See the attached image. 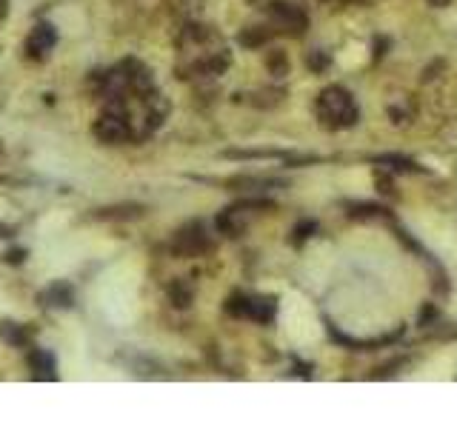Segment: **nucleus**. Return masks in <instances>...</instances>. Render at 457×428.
I'll list each match as a JSON object with an SVG mask.
<instances>
[{
	"label": "nucleus",
	"instance_id": "1",
	"mask_svg": "<svg viewBox=\"0 0 457 428\" xmlns=\"http://www.w3.org/2000/svg\"><path fill=\"white\" fill-rule=\"evenodd\" d=\"M106 109L94 123V137L103 143H137L157 132L166 117V100L152 75L137 60H123L103 75Z\"/></svg>",
	"mask_w": 457,
	"mask_h": 428
},
{
	"label": "nucleus",
	"instance_id": "2",
	"mask_svg": "<svg viewBox=\"0 0 457 428\" xmlns=\"http://www.w3.org/2000/svg\"><path fill=\"white\" fill-rule=\"evenodd\" d=\"M180 57H178V71L180 78H218L229 69V49L226 43L212 32L209 26H186L180 32Z\"/></svg>",
	"mask_w": 457,
	"mask_h": 428
},
{
	"label": "nucleus",
	"instance_id": "3",
	"mask_svg": "<svg viewBox=\"0 0 457 428\" xmlns=\"http://www.w3.org/2000/svg\"><path fill=\"white\" fill-rule=\"evenodd\" d=\"M315 112L318 121L331 132L352 129L357 123V103L343 86H326L315 100Z\"/></svg>",
	"mask_w": 457,
	"mask_h": 428
},
{
	"label": "nucleus",
	"instance_id": "4",
	"mask_svg": "<svg viewBox=\"0 0 457 428\" xmlns=\"http://www.w3.org/2000/svg\"><path fill=\"white\" fill-rule=\"evenodd\" d=\"M266 20H269V32L275 35H292V37H300L306 29H309V17L300 6L295 3H286V0H275V3L266 6Z\"/></svg>",
	"mask_w": 457,
	"mask_h": 428
},
{
	"label": "nucleus",
	"instance_id": "5",
	"mask_svg": "<svg viewBox=\"0 0 457 428\" xmlns=\"http://www.w3.org/2000/svg\"><path fill=\"white\" fill-rule=\"evenodd\" d=\"M226 312L234 317H246V320H257V323H272L277 305L272 297H255V294H234L226 303Z\"/></svg>",
	"mask_w": 457,
	"mask_h": 428
},
{
	"label": "nucleus",
	"instance_id": "6",
	"mask_svg": "<svg viewBox=\"0 0 457 428\" xmlns=\"http://www.w3.org/2000/svg\"><path fill=\"white\" fill-rule=\"evenodd\" d=\"M269 206H272L269 200H246V203H237V206L226 208L221 217H218V229H221L226 237H237L240 231L246 229V223H249L252 214H257V211H263V208H269Z\"/></svg>",
	"mask_w": 457,
	"mask_h": 428
},
{
	"label": "nucleus",
	"instance_id": "7",
	"mask_svg": "<svg viewBox=\"0 0 457 428\" xmlns=\"http://www.w3.org/2000/svg\"><path fill=\"white\" fill-rule=\"evenodd\" d=\"M172 249L180 257H200V254H206L212 249V240H209V234H206V229L200 223H191V226L178 231Z\"/></svg>",
	"mask_w": 457,
	"mask_h": 428
},
{
	"label": "nucleus",
	"instance_id": "8",
	"mask_svg": "<svg viewBox=\"0 0 457 428\" xmlns=\"http://www.w3.org/2000/svg\"><path fill=\"white\" fill-rule=\"evenodd\" d=\"M55 43H58V32L49 26V23H40L26 40V52H29V57H46L52 52Z\"/></svg>",
	"mask_w": 457,
	"mask_h": 428
},
{
	"label": "nucleus",
	"instance_id": "9",
	"mask_svg": "<svg viewBox=\"0 0 457 428\" xmlns=\"http://www.w3.org/2000/svg\"><path fill=\"white\" fill-rule=\"evenodd\" d=\"M0 337L9 346H29V331L20 328L17 323H0Z\"/></svg>",
	"mask_w": 457,
	"mask_h": 428
},
{
	"label": "nucleus",
	"instance_id": "10",
	"mask_svg": "<svg viewBox=\"0 0 457 428\" xmlns=\"http://www.w3.org/2000/svg\"><path fill=\"white\" fill-rule=\"evenodd\" d=\"M29 363H32V368H35V371H40L43 377L55 380V360H52V354H46V351H35V354L29 357Z\"/></svg>",
	"mask_w": 457,
	"mask_h": 428
},
{
	"label": "nucleus",
	"instance_id": "11",
	"mask_svg": "<svg viewBox=\"0 0 457 428\" xmlns=\"http://www.w3.org/2000/svg\"><path fill=\"white\" fill-rule=\"evenodd\" d=\"M377 163L392 166V169H397V172H423V166H417L415 160H408V157H397V154H386V157H380Z\"/></svg>",
	"mask_w": 457,
	"mask_h": 428
},
{
	"label": "nucleus",
	"instance_id": "12",
	"mask_svg": "<svg viewBox=\"0 0 457 428\" xmlns=\"http://www.w3.org/2000/svg\"><path fill=\"white\" fill-rule=\"evenodd\" d=\"M46 297H55L52 305H71V292H69V285H52V292L46 294Z\"/></svg>",
	"mask_w": 457,
	"mask_h": 428
},
{
	"label": "nucleus",
	"instance_id": "13",
	"mask_svg": "<svg viewBox=\"0 0 457 428\" xmlns=\"http://www.w3.org/2000/svg\"><path fill=\"white\" fill-rule=\"evenodd\" d=\"M315 229H318L315 223H303V226H298V229H295V243H303L306 237H309L311 231H315Z\"/></svg>",
	"mask_w": 457,
	"mask_h": 428
},
{
	"label": "nucleus",
	"instance_id": "14",
	"mask_svg": "<svg viewBox=\"0 0 457 428\" xmlns=\"http://www.w3.org/2000/svg\"><path fill=\"white\" fill-rule=\"evenodd\" d=\"M309 63L315 69H323V66H329V57L326 55H315V57H309Z\"/></svg>",
	"mask_w": 457,
	"mask_h": 428
},
{
	"label": "nucleus",
	"instance_id": "15",
	"mask_svg": "<svg viewBox=\"0 0 457 428\" xmlns=\"http://www.w3.org/2000/svg\"><path fill=\"white\" fill-rule=\"evenodd\" d=\"M429 3H431V6H446L449 0H429Z\"/></svg>",
	"mask_w": 457,
	"mask_h": 428
}]
</instances>
